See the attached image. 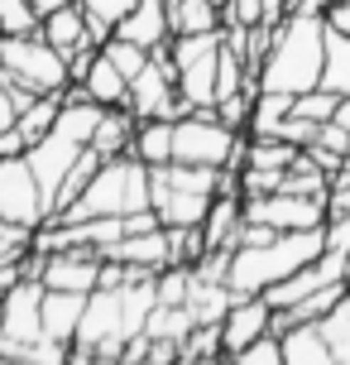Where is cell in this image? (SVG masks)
I'll return each instance as SVG.
<instances>
[{"label": "cell", "mask_w": 350, "mask_h": 365, "mask_svg": "<svg viewBox=\"0 0 350 365\" xmlns=\"http://www.w3.org/2000/svg\"><path fill=\"white\" fill-rule=\"evenodd\" d=\"M322 250H327V226H312V231H274L269 240H245V245L230 250L226 289L235 293V298L269 293L274 284H283L288 274H297L302 264H312Z\"/></svg>", "instance_id": "6da1fadb"}, {"label": "cell", "mask_w": 350, "mask_h": 365, "mask_svg": "<svg viewBox=\"0 0 350 365\" xmlns=\"http://www.w3.org/2000/svg\"><path fill=\"white\" fill-rule=\"evenodd\" d=\"M322 63H327V15L293 10L274 29V43H269L264 68H259V91L302 96V91L322 87Z\"/></svg>", "instance_id": "7a4b0ae2"}, {"label": "cell", "mask_w": 350, "mask_h": 365, "mask_svg": "<svg viewBox=\"0 0 350 365\" xmlns=\"http://www.w3.org/2000/svg\"><path fill=\"white\" fill-rule=\"evenodd\" d=\"M149 207V168L134 154L106 159L96 168V178L77 192L73 207H63L53 217L63 221H92V217H134Z\"/></svg>", "instance_id": "3957f363"}, {"label": "cell", "mask_w": 350, "mask_h": 365, "mask_svg": "<svg viewBox=\"0 0 350 365\" xmlns=\"http://www.w3.org/2000/svg\"><path fill=\"white\" fill-rule=\"evenodd\" d=\"M245 145L250 135L230 130L216 115V106L206 110H187L173 120V164H197V168H245Z\"/></svg>", "instance_id": "277c9868"}, {"label": "cell", "mask_w": 350, "mask_h": 365, "mask_svg": "<svg viewBox=\"0 0 350 365\" xmlns=\"http://www.w3.org/2000/svg\"><path fill=\"white\" fill-rule=\"evenodd\" d=\"M0 68L10 82L29 91H68V58L58 53L43 34H19V38H0Z\"/></svg>", "instance_id": "5b68a950"}, {"label": "cell", "mask_w": 350, "mask_h": 365, "mask_svg": "<svg viewBox=\"0 0 350 365\" xmlns=\"http://www.w3.org/2000/svg\"><path fill=\"white\" fill-rule=\"evenodd\" d=\"M125 106L134 110V120H178V115H187L183 96H178V68H173V58H168V43L149 53L144 73L129 77V101Z\"/></svg>", "instance_id": "8992f818"}, {"label": "cell", "mask_w": 350, "mask_h": 365, "mask_svg": "<svg viewBox=\"0 0 350 365\" xmlns=\"http://www.w3.org/2000/svg\"><path fill=\"white\" fill-rule=\"evenodd\" d=\"M0 217L24 226L29 236L53 217V202L38 187V178H34V168H29L24 154L19 159H0Z\"/></svg>", "instance_id": "52a82bcc"}, {"label": "cell", "mask_w": 350, "mask_h": 365, "mask_svg": "<svg viewBox=\"0 0 350 365\" xmlns=\"http://www.w3.org/2000/svg\"><path fill=\"white\" fill-rule=\"evenodd\" d=\"M245 221H259L269 231H312L327 226V197H297V192L245 197Z\"/></svg>", "instance_id": "ba28073f"}, {"label": "cell", "mask_w": 350, "mask_h": 365, "mask_svg": "<svg viewBox=\"0 0 350 365\" xmlns=\"http://www.w3.org/2000/svg\"><path fill=\"white\" fill-rule=\"evenodd\" d=\"M43 336V284L24 279L0 298V341H38Z\"/></svg>", "instance_id": "9c48e42d"}, {"label": "cell", "mask_w": 350, "mask_h": 365, "mask_svg": "<svg viewBox=\"0 0 350 365\" xmlns=\"http://www.w3.org/2000/svg\"><path fill=\"white\" fill-rule=\"evenodd\" d=\"M269 322H274V303L255 293V298H235L230 312L221 317V351L226 356H240L245 346H255L259 336H269Z\"/></svg>", "instance_id": "30bf717a"}, {"label": "cell", "mask_w": 350, "mask_h": 365, "mask_svg": "<svg viewBox=\"0 0 350 365\" xmlns=\"http://www.w3.org/2000/svg\"><path fill=\"white\" fill-rule=\"evenodd\" d=\"M82 149H87V145H77V140L58 135V130H48L38 145L24 149V159H29V168H34L38 187L48 192V202L58 197V187H63V178H68V173H73V164L82 159Z\"/></svg>", "instance_id": "8fae6325"}, {"label": "cell", "mask_w": 350, "mask_h": 365, "mask_svg": "<svg viewBox=\"0 0 350 365\" xmlns=\"http://www.w3.org/2000/svg\"><path fill=\"white\" fill-rule=\"evenodd\" d=\"M96 279H101L96 250H58V255H43V269H38V284L58 293H92Z\"/></svg>", "instance_id": "7c38bea8"}, {"label": "cell", "mask_w": 350, "mask_h": 365, "mask_svg": "<svg viewBox=\"0 0 350 365\" xmlns=\"http://www.w3.org/2000/svg\"><path fill=\"white\" fill-rule=\"evenodd\" d=\"M101 259H120L139 274H159L173 264V250H168V226H154V231H134V236H120Z\"/></svg>", "instance_id": "4fadbf2b"}, {"label": "cell", "mask_w": 350, "mask_h": 365, "mask_svg": "<svg viewBox=\"0 0 350 365\" xmlns=\"http://www.w3.org/2000/svg\"><path fill=\"white\" fill-rule=\"evenodd\" d=\"M115 34L129 38V43H139V48H164L168 38H173V24H168V0H139L134 10H129L120 24H115Z\"/></svg>", "instance_id": "5bb4252c"}, {"label": "cell", "mask_w": 350, "mask_h": 365, "mask_svg": "<svg viewBox=\"0 0 350 365\" xmlns=\"http://www.w3.org/2000/svg\"><path fill=\"white\" fill-rule=\"evenodd\" d=\"M38 34L53 43L63 58H73L77 48H87V43H96L92 38V24H87V10H82V0H68L63 10H53V15L38 19Z\"/></svg>", "instance_id": "9a60e30c"}, {"label": "cell", "mask_w": 350, "mask_h": 365, "mask_svg": "<svg viewBox=\"0 0 350 365\" xmlns=\"http://www.w3.org/2000/svg\"><path fill=\"white\" fill-rule=\"evenodd\" d=\"M240 226H245V197H235V192H216V202L206 207V217H202L206 250H235Z\"/></svg>", "instance_id": "2e32d148"}, {"label": "cell", "mask_w": 350, "mask_h": 365, "mask_svg": "<svg viewBox=\"0 0 350 365\" xmlns=\"http://www.w3.org/2000/svg\"><path fill=\"white\" fill-rule=\"evenodd\" d=\"M82 312H87V293L43 289V336H53V341H63V346H73L77 327H82Z\"/></svg>", "instance_id": "e0dca14e"}, {"label": "cell", "mask_w": 350, "mask_h": 365, "mask_svg": "<svg viewBox=\"0 0 350 365\" xmlns=\"http://www.w3.org/2000/svg\"><path fill=\"white\" fill-rule=\"evenodd\" d=\"M134 110L129 106H106L101 110V120H96V135H92V149L101 154V159H120V154H129V145H134Z\"/></svg>", "instance_id": "ac0fdd59"}, {"label": "cell", "mask_w": 350, "mask_h": 365, "mask_svg": "<svg viewBox=\"0 0 350 365\" xmlns=\"http://www.w3.org/2000/svg\"><path fill=\"white\" fill-rule=\"evenodd\" d=\"M278 346H283V361H288V365H341V361H336V351L327 346V336L317 331V322L288 327L283 336H278Z\"/></svg>", "instance_id": "d6986e66"}, {"label": "cell", "mask_w": 350, "mask_h": 365, "mask_svg": "<svg viewBox=\"0 0 350 365\" xmlns=\"http://www.w3.org/2000/svg\"><path fill=\"white\" fill-rule=\"evenodd\" d=\"M82 87H87V96H92L96 106H125L129 101V77L120 73L101 48H96L92 68H87V77H82Z\"/></svg>", "instance_id": "ffe728a7"}, {"label": "cell", "mask_w": 350, "mask_h": 365, "mask_svg": "<svg viewBox=\"0 0 350 365\" xmlns=\"http://www.w3.org/2000/svg\"><path fill=\"white\" fill-rule=\"evenodd\" d=\"M129 154L144 168H164L173 164V120H139L134 125V145Z\"/></svg>", "instance_id": "44dd1931"}, {"label": "cell", "mask_w": 350, "mask_h": 365, "mask_svg": "<svg viewBox=\"0 0 350 365\" xmlns=\"http://www.w3.org/2000/svg\"><path fill=\"white\" fill-rule=\"evenodd\" d=\"M168 24L173 34H206V29H226L221 10L211 0H168Z\"/></svg>", "instance_id": "7402d4cb"}, {"label": "cell", "mask_w": 350, "mask_h": 365, "mask_svg": "<svg viewBox=\"0 0 350 365\" xmlns=\"http://www.w3.org/2000/svg\"><path fill=\"white\" fill-rule=\"evenodd\" d=\"M58 106H63V91H43V96H34L29 106L19 110V115H15V130L24 135V145H38V140L53 130Z\"/></svg>", "instance_id": "603a6c76"}, {"label": "cell", "mask_w": 350, "mask_h": 365, "mask_svg": "<svg viewBox=\"0 0 350 365\" xmlns=\"http://www.w3.org/2000/svg\"><path fill=\"white\" fill-rule=\"evenodd\" d=\"M322 87L336 96H350V38L327 24V63H322Z\"/></svg>", "instance_id": "cb8c5ba5"}, {"label": "cell", "mask_w": 350, "mask_h": 365, "mask_svg": "<svg viewBox=\"0 0 350 365\" xmlns=\"http://www.w3.org/2000/svg\"><path fill=\"white\" fill-rule=\"evenodd\" d=\"M297 154H302V149L288 145V140H278V135H264V140L250 135V145H245V168H274V173H288V168L297 164Z\"/></svg>", "instance_id": "d4e9b609"}, {"label": "cell", "mask_w": 350, "mask_h": 365, "mask_svg": "<svg viewBox=\"0 0 350 365\" xmlns=\"http://www.w3.org/2000/svg\"><path fill=\"white\" fill-rule=\"evenodd\" d=\"M283 115H293V96H288V91H259V96H255V110H250V125H245V135L264 140V135H274V130L283 125Z\"/></svg>", "instance_id": "484cf974"}, {"label": "cell", "mask_w": 350, "mask_h": 365, "mask_svg": "<svg viewBox=\"0 0 350 365\" xmlns=\"http://www.w3.org/2000/svg\"><path fill=\"white\" fill-rule=\"evenodd\" d=\"M139 0H82V10H87V24H92V38L96 43H106L115 34V24L134 10Z\"/></svg>", "instance_id": "4316f807"}, {"label": "cell", "mask_w": 350, "mask_h": 365, "mask_svg": "<svg viewBox=\"0 0 350 365\" xmlns=\"http://www.w3.org/2000/svg\"><path fill=\"white\" fill-rule=\"evenodd\" d=\"M317 331L327 336V346L336 351V361L350 365V293L336 303L332 312H327V317H322V322H317Z\"/></svg>", "instance_id": "83f0119b"}, {"label": "cell", "mask_w": 350, "mask_h": 365, "mask_svg": "<svg viewBox=\"0 0 350 365\" xmlns=\"http://www.w3.org/2000/svg\"><path fill=\"white\" fill-rule=\"evenodd\" d=\"M101 164H106V159H101V154H96L92 145L82 149V159L73 164V173L63 178V187H58V197H53V212H63V207H73V202H77V192H82V187H87V182L96 178V168H101Z\"/></svg>", "instance_id": "f1b7e54d"}, {"label": "cell", "mask_w": 350, "mask_h": 365, "mask_svg": "<svg viewBox=\"0 0 350 365\" xmlns=\"http://www.w3.org/2000/svg\"><path fill=\"white\" fill-rule=\"evenodd\" d=\"M38 34V15L29 0H0V38Z\"/></svg>", "instance_id": "f546056e"}, {"label": "cell", "mask_w": 350, "mask_h": 365, "mask_svg": "<svg viewBox=\"0 0 350 365\" xmlns=\"http://www.w3.org/2000/svg\"><path fill=\"white\" fill-rule=\"evenodd\" d=\"M101 53L111 58L125 77H139V73H144V63H149V48H139V43H129V38H120V34L106 38V43H101Z\"/></svg>", "instance_id": "4dcf8cb0"}, {"label": "cell", "mask_w": 350, "mask_h": 365, "mask_svg": "<svg viewBox=\"0 0 350 365\" xmlns=\"http://www.w3.org/2000/svg\"><path fill=\"white\" fill-rule=\"evenodd\" d=\"M336 91H327V87H312V91H302V96H293V115H302V120H317V125H327L336 115Z\"/></svg>", "instance_id": "1f68e13d"}, {"label": "cell", "mask_w": 350, "mask_h": 365, "mask_svg": "<svg viewBox=\"0 0 350 365\" xmlns=\"http://www.w3.org/2000/svg\"><path fill=\"white\" fill-rule=\"evenodd\" d=\"M235 365H288V361H283V346H278V336L269 331V336H259L255 346H245V351H240Z\"/></svg>", "instance_id": "d6a6232c"}, {"label": "cell", "mask_w": 350, "mask_h": 365, "mask_svg": "<svg viewBox=\"0 0 350 365\" xmlns=\"http://www.w3.org/2000/svg\"><path fill=\"white\" fill-rule=\"evenodd\" d=\"M221 24H240V29H250V24H264V0H230L221 10Z\"/></svg>", "instance_id": "836d02e7"}, {"label": "cell", "mask_w": 350, "mask_h": 365, "mask_svg": "<svg viewBox=\"0 0 350 365\" xmlns=\"http://www.w3.org/2000/svg\"><path fill=\"white\" fill-rule=\"evenodd\" d=\"M317 130H322L317 120H302V115H283V125H278L274 135H278V140H288V145H297V149H307V145L317 140Z\"/></svg>", "instance_id": "e575fe53"}, {"label": "cell", "mask_w": 350, "mask_h": 365, "mask_svg": "<svg viewBox=\"0 0 350 365\" xmlns=\"http://www.w3.org/2000/svg\"><path fill=\"white\" fill-rule=\"evenodd\" d=\"M24 250H29V231L0 217V259H15V255H24Z\"/></svg>", "instance_id": "d590c367"}, {"label": "cell", "mask_w": 350, "mask_h": 365, "mask_svg": "<svg viewBox=\"0 0 350 365\" xmlns=\"http://www.w3.org/2000/svg\"><path fill=\"white\" fill-rule=\"evenodd\" d=\"M327 250L350 255V217H327Z\"/></svg>", "instance_id": "8d00e7d4"}, {"label": "cell", "mask_w": 350, "mask_h": 365, "mask_svg": "<svg viewBox=\"0 0 350 365\" xmlns=\"http://www.w3.org/2000/svg\"><path fill=\"white\" fill-rule=\"evenodd\" d=\"M24 149H29V145H24V135H19L15 125H5V130H0V159H19Z\"/></svg>", "instance_id": "74e56055"}, {"label": "cell", "mask_w": 350, "mask_h": 365, "mask_svg": "<svg viewBox=\"0 0 350 365\" xmlns=\"http://www.w3.org/2000/svg\"><path fill=\"white\" fill-rule=\"evenodd\" d=\"M5 125H15V101H10V77L0 68V130Z\"/></svg>", "instance_id": "f35d334b"}, {"label": "cell", "mask_w": 350, "mask_h": 365, "mask_svg": "<svg viewBox=\"0 0 350 365\" xmlns=\"http://www.w3.org/2000/svg\"><path fill=\"white\" fill-rule=\"evenodd\" d=\"M327 217H350V187H332L327 192Z\"/></svg>", "instance_id": "ab89813d"}, {"label": "cell", "mask_w": 350, "mask_h": 365, "mask_svg": "<svg viewBox=\"0 0 350 365\" xmlns=\"http://www.w3.org/2000/svg\"><path fill=\"white\" fill-rule=\"evenodd\" d=\"M327 24H332V29H341V34L350 38V0H336L332 10H327Z\"/></svg>", "instance_id": "60d3db41"}, {"label": "cell", "mask_w": 350, "mask_h": 365, "mask_svg": "<svg viewBox=\"0 0 350 365\" xmlns=\"http://www.w3.org/2000/svg\"><path fill=\"white\" fill-rule=\"evenodd\" d=\"M336 0H302V5H297V10H302V15H327V10H332Z\"/></svg>", "instance_id": "b9f144b4"}, {"label": "cell", "mask_w": 350, "mask_h": 365, "mask_svg": "<svg viewBox=\"0 0 350 365\" xmlns=\"http://www.w3.org/2000/svg\"><path fill=\"white\" fill-rule=\"evenodd\" d=\"M120 365H168V361H154V356H139V361H120Z\"/></svg>", "instance_id": "7bdbcfd3"}, {"label": "cell", "mask_w": 350, "mask_h": 365, "mask_svg": "<svg viewBox=\"0 0 350 365\" xmlns=\"http://www.w3.org/2000/svg\"><path fill=\"white\" fill-rule=\"evenodd\" d=\"M211 5H216V10H226V5H230V0H211Z\"/></svg>", "instance_id": "ee69618b"}]
</instances>
